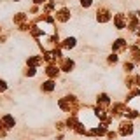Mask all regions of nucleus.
Instances as JSON below:
<instances>
[{
	"instance_id": "nucleus-1",
	"label": "nucleus",
	"mask_w": 140,
	"mask_h": 140,
	"mask_svg": "<svg viewBox=\"0 0 140 140\" xmlns=\"http://www.w3.org/2000/svg\"><path fill=\"white\" fill-rule=\"evenodd\" d=\"M4 123L7 124V128H11V126H14V119L11 116H7V117H4Z\"/></svg>"
},
{
	"instance_id": "nucleus-2",
	"label": "nucleus",
	"mask_w": 140,
	"mask_h": 140,
	"mask_svg": "<svg viewBox=\"0 0 140 140\" xmlns=\"http://www.w3.org/2000/svg\"><path fill=\"white\" fill-rule=\"evenodd\" d=\"M130 131H131V124H123L121 133H123V135H126V133H130Z\"/></svg>"
},
{
	"instance_id": "nucleus-3",
	"label": "nucleus",
	"mask_w": 140,
	"mask_h": 140,
	"mask_svg": "<svg viewBox=\"0 0 140 140\" xmlns=\"http://www.w3.org/2000/svg\"><path fill=\"white\" fill-rule=\"evenodd\" d=\"M74 42H75L74 39H67V40H65V46H67V47H72V46H74Z\"/></svg>"
},
{
	"instance_id": "nucleus-4",
	"label": "nucleus",
	"mask_w": 140,
	"mask_h": 140,
	"mask_svg": "<svg viewBox=\"0 0 140 140\" xmlns=\"http://www.w3.org/2000/svg\"><path fill=\"white\" fill-rule=\"evenodd\" d=\"M44 88H46V89H53V82H51V81H49V82H46V86H44Z\"/></svg>"
},
{
	"instance_id": "nucleus-5",
	"label": "nucleus",
	"mask_w": 140,
	"mask_h": 140,
	"mask_svg": "<svg viewBox=\"0 0 140 140\" xmlns=\"http://www.w3.org/2000/svg\"><path fill=\"white\" fill-rule=\"evenodd\" d=\"M5 89V82L4 81H0V91H4Z\"/></svg>"
},
{
	"instance_id": "nucleus-6",
	"label": "nucleus",
	"mask_w": 140,
	"mask_h": 140,
	"mask_svg": "<svg viewBox=\"0 0 140 140\" xmlns=\"http://www.w3.org/2000/svg\"><path fill=\"white\" fill-rule=\"evenodd\" d=\"M91 4V0H82V5H89Z\"/></svg>"
},
{
	"instance_id": "nucleus-7",
	"label": "nucleus",
	"mask_w": 140,
	"mask_h": 140,
	"mask_svg": "<svg viewBox=\"0 0 140 140\" xmlns=\"http://www.w3.org/2000/svg\"><path fill=\"white\" fill-rule=\"evenodd\" d=\"M35 2H42V0H35Z\"/></svg>"
}]
</instances>
